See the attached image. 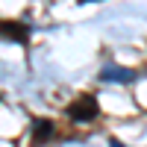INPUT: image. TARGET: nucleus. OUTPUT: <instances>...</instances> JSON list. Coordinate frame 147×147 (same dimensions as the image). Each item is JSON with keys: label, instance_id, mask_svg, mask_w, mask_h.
<instances>
[{"label": "nucleus", "instance_id": "obj_2", "mask_svg": "<svg viewBox=\"0 0 147 147\" xmlns=\"http://www.w3.org/2000/svg\"><path fill=\"white\" fill-rule=\"evenodd\" d=\"M100 80H103V82H132V80H136V74H132L129 68L106 65V68L100 71Z\"/></svg>", "mask_w": 147, "mask_h": 147}, {"label": "nucleus", "instance_id": "obj_5", "mask_svg": "<svg viewBox=\"0 0 147 147\" xmlns=\"http://www.w3.org/2000/svg\"><path fill=\"white\" fill-rule=\"evenodd\" d=\"M109 147H124V144H121V141H109Z\"/></svg>", "mask_w": 147, "mask_h": 147}, {"label": "nucleus", "instance_id": "obj_3", "mask_svg": "<svg viewBox=\"0 0 147 147\" xmlns=\"http://www.w3.org/2000/svg\"><path fill=\"white\" fill-rule=\"evenodd\" d=\"M0 32L6 35V38H12V41H27V27L24 24H15V21H3L0 24Z\"/></svg>", "mask_w": 147, "mask_h": 147}, {"label": "nucleus", "instance_id": "obj_4", "mask_svg": "<svg viewBox=\"0 0 147 147\" xmlns=\"http://www.w3.org/2000/svg\"><path fill=\"white\" fill-rule=\"evenodd\" d=\"M32 132H35V141H47V138L53 136V124H50V121H35Z\"/></svg>", "mask_w": 147, "mask_h": 147}, {"label": "nucleus", "instance_id": "obj_6", "mask_svg": "<svg viewBox=\"0 0 147 147\" xmlns=\"http://www.w3.org/2000/svg\"><path fill=\"white\" fill-rule=\"evenodd\" d=\"M80 3H88V0H80Z\"/></svg>", "mask_w": 147, "mask_h": 147}, {"label": "nucleus", "instance_id": "obj_1", "mask_svg": "<svg viewBox=\"0 0 147 147\" xmlns=\"http://www.w3.org/2000/svg\"><path fill=\"white\" fill-rule=\"evenodd\" d=\"M68 118H71V121H80V124H85V121L97 118V100H94L91 94L77 97V100L68 106Z\"/></svg>", "mask_w": 147, "mask_h": 147}]
</instances>
